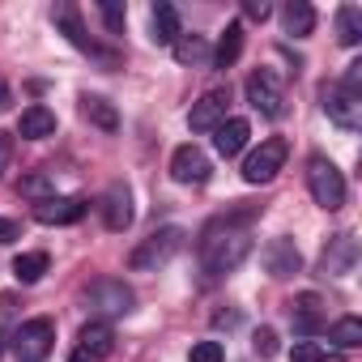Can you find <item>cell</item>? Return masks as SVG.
<instances>
[{
  "instance_id": "obj_1",
  "label": "cell",
  "mask_w": 362,
  "mask_h": 362,
  "mask_svg": "<svg viewBox=\"0 0 362 362\" xmlns=\"http://www.w3.org/2000/svg\"><path fill=\"white\" fill-rule=\"evenodd\" d=\"M197 252H201L205 286H214V281L230 277V273L252 256V230H201Z\"/></svg>"
},
{
  "instance_id": "obj_2",
  "label": "cell",
  "mask_w": 362,
  "mask_h": 362,
  "mask_svg": "<svg viewBox=\"0 0 362 362\" xmlns=\"http://www.w3.org/2000/svg\"><path fill=\"white\" fill-rule=\"evenodd\" d=\"M52 22H56V30H60V35H64L81 56H90V60H94V64H103V69H119V60H124V56H119L115 47L98 43V39L86 30V22H81V9H77V5L60 0V5L52 9Z\"/></svg>"
},
{
  "instance_id": "obj_3",
  "label": "cell",
  "mask_w": 362,
  "mask_h": 362,
  "mask_svg": "<svg viewBox=\"0 0 362 362\" xmlns=\"http://www.w3.org/2000/svg\"><path fill=\"white\" fill-rule=\"evenodd\" d=\"M179 247H184V230H179V226H162V230H153L149 239H141L132 247L128 269L132 273H158V269H166L179 256Z\"/></svg>"
},
{
  "instance_id": "obj_4",
  "label": "cell",
  "mask_w": 362,
  "mask_h": 362,
  "mask_svg": "<svg viewBox=\"0 0 362 362\" xmlns=\"http://www.w3.org/2000/svg\"><path fill=\"white\" fill-rule=\"evenodd\" d=\"M307 188H311V201L324 209V214H337L345 205V175L337 170L332 158L324 153H311L307 158Z\"/></svg>"
},
{
  "instance_id": "obj_5",
  "label": "cell",
  "mask_w": 362,
  "mask_h": 362,
  "mask_svg": "<svg viewBox=\"0 0 362 362\" xmlns=\"http://www.w3.org/2000/svg\"><path fill=\"white\" fill-rule=\"evenodd\" d=\"M86 303H90V311H98V315L111 324V320H119V315H132L136 294H132V286H128L124 277H94V281L86 286Z\"/></svg>"
},
{
  "instance_id": "obj_6",
  "label": "cell",
  "mask_w": 362,
  "mask_h": 362,
  "mask_svg": "<svg viewBox=\"0 0 362 362\" xmlns=\"http://www.w3.org/2000/svg\"><path fill=\"white\" fill-rule=\"evenodd\" d=\"M9 345H13V358L18 362H47V354L56 345V320H47V315L22 320L18 332L9 337Z\"/></svg>"
},
{
  "instance_id": "obj_7",
  "label": "cell",
  "mask_w": 362,
  "mask_h": 362,
  "mask_svg": "<svg viewBox=\"0 0 362 362\" xmlns=\"http://www.w3.org/2000/svg\"><path fill=\"white\" fill-rule=\"evenodd\" d=\"M286 158H290V141H286V136H264V141L243 158V179H247L252 188L273 184L277 170L286 166Z\"/></svg>"
},
{
  "instance_id": "obj_8",
  "label": "cell",
  "mask_w": 362,
  "mask_h": 362,
  "mask_svg": "<svg viewBox=\"0 0 362 362\" xmlns=\"http://www.w3.org/2000/svg\"><path fill=\"white\" fill-rule=\"evenodd\" d=\"M243 94H247V103H252L264 119H281V115H286V86H281V77H277L273 69H256V73L243 81Z\"/></svg>"
},
{
  "instance_id": "obj_9",
  "label": "cell",
  "mask_w": 362,
  "mask_h": 362,
  "mask_svg": "<svg viewBox=\"0 0 362 362\" xmlns=\"http://www.w3.org/2000/svg\"><path fill=\"white\" fill-rule=\"evenodd\" d=\"M209 175H214V162H209V153L201 149V145H179L175 153H170V179L175 184H184V188H201V184H209Z\"/></svg>"
},
{
  "instance_id": "obj_10",
  "label": "cell",
  "mask_w": 362,
  "mask_h": 362,
  "mask_svg": "<svg viewBox=\"0 0 362 362\" xmlns=\"http://www.w3.org/2000/svg\"><path fill=\"white\" fill-rule=\"evenodd\" d=\"M354 264H358V239H354L349 230L332 235V239L324 243V252H320V273H324V277H349Z\"/></svg>"
},
{
  "instance_id": "obj_11",
  "label": "cell",
  "mask_w": 362,
  "mask_h": 362,
  "mask_svg": "<svg viewBox=\"0 0 362 362\" xmlns=\"http://www.w3.org/2000/svg\"><path fill=\"white\" fill-rule=\"evenodd\" d=\"M260 264H264V273H269V277L286 281V277L303 273V252H298V243H294V239H286V235H281V239H269V243H264Z\"/></svg>"
},
{
  "instance_id": "obj_12",
  "label": "cell",
  "mask_w": 362,
  "mask_h": 362,
  "mask_svg": "<svg viewBox=\"0 0 362 362\" xmlns=\"http://www.w3.org/2000/svg\"><path fill=\"white\" fill-rule=\"evenodd\" d=\"M98 209H103V226L111 230V235H124L128 226H132V188L128 184H111L107 192H103V201H98Z\"/></svg>"
},
{
  "instance_id": "obj_13",
  "label": "cell",
  "mask_w": 362,
  "mask_h": 362,
  "mask_svg": "<svg viewBox=\"0 0 362 362\" xmlns=\"http://www.w3.org/2000/svg\"><path fill=\"white\" fill-rule=\"evenodd\" d=\"M226 107H230V90H209L192 103L188 111V128L192 132H214L218 124H226Z\"/></svg>"
},
{
  "instance_id": "obj_14",
  "label": "cell",
  "mask_w": 362,
  "mask_h": 362,
  "mask_svg": "<svg viewBox=\"0 0 362 362\" xmlns=\"http://www.w3.org/2000/svg\"><path fill=\"white\" fill-rule=\"evenodd\" d=\"M324 115H328L337 128L354 132V128L362 124V98L349 94V90H341V86H324Z\"/></svg>"
},
{
  "instance_id": "obj_15",
  "label": "cell",
  "mask_w": 362,
  "mask_h": 362,
  "mask_svg": "<svg viewBox=\"0 0 362 362\" xmlns=\"http://www.w3.org/2000/svg\"><path fill=\"white\" fill-rule=\"evenodd\" d=\"M86 209H90L86 197H47V201L35 205V222H43V226H73V222L86 218Z\"/></svg>"
},
{
  "instance_id": "obj_16",
  "label": "cell",
  "mask_w": 362,
  "mask_h": 362,
  "mask_svg": "<svg viewBox=\"0 0 362 362\" xmlns=\"http://www.w3.org/2000/svg\"><path fill=\"white\" fill-rule=\"evenodd\" d=\"M77 349H81L90 362L111 358V354H115V328H111L107 320H90V324H81V332H77Z\"/></svg>"
},
{
  "instance_id": "obj_17",
  "label": "cell",
  "mask_w": 362,
  "mask_h": 362,
  "mask_svg": "<svg viewBox=\"0 0 362 362\" xmlns=\"http://www.w3.org/2000/svg\"><path fill=\"white\" fill-rule=\"evenodd\" d=\"M247 136H252V124L243 115H226V124L214 128V149L218 158H239L247 149Z\"/></svg>"
},
{
  "instance_id": "obj_18",
  "label": "cell",
  "mask_w": 362,
  "mask_h": 362,
  "mask_svg": "<svg viewBox=\"0 0 362 362\" xmlns=\"http://www.w3.org/2000/svg\"><path fill=\"white\" fill-rule=\"evenodd\" d=\"M290 324H294V332L315 337L324 328V303H320V294H298L290 303Z\"/></svg>"
},
{
  "instance_id": "obj_19",
  "label": "cell",
  "mask_w": 362,
  "mask_h": 362,
  "mask_svg": "<svg viewBox=\"0 0 362 362\" xmlns=\"http://www.w3.org/2000/svg\"><path fill=\"white\" fill-rule=\"evenodd\" d=\"M149 39L158 43V47H175V39L184 35V26H179V9L175 5H166V0H158V5L149 9Z\"/></svg>"
},
{
  "instance_id": "obj_20",
  "label": "cell",
  "mask_w": 362,
  "mask_h": 362,
  "mask_svg": "<svg viewBox=\"0 0 362 362\" xmlns=\"http://www.w3.org/2000/svg\"><path fill=\"white\" fill-rule=\"evenodd\" d=\"M52 132H56V111H52V107L35 103V107H26V111L18 115V136L43 141V136H52Z\"/></svg>"
},
{
  "instance_id": "obj_21",
  "label": "cell",
  "mask_w": 362,
  "mask_h": 362,
  "mask_svg": "<svg viewBox=\"0 0 362 362\" xmlns=\"http://www.w3.org/2000/svg\"><path fill=\"white\" fill-rule=\"evenodd\" d=\"M81 115H86L94 128H103V132H119V111H115V103L103 98V94H81Z\"/></svg>"
},
{
  "instance_id": "obj_22",
  "label": "cell",
  "mask_w": 362,
  "mask_h": 362,
  "mask_svg": "<svg viewBox=\"0 0 362 362\" xmlns=\"http://www.w3.org/2000/svg\"><path fill=\"white\" fill-rule=\"evenodd\" d=\"M243 56V22H230L226 30H222V39H218V47H214V69H235V60Z\"/></svg>"
},
{
  "instance_id": "obj_23",
  "label": "cell",
  "mask_w": 362,
  "mask_h": 362,
  "mask_svg": "<svg viewBox=\"0 0 362 362\" xmlns=\"http://www.w3.org/2000/svg\"><path fill=\"white\" fill-rule=\"evenodd\" d=\"M281 26H286V35L307 39V35L315 30V9L307 5V0H290V5L281 9Z\"/></svg>"
},
{
  "instance_id": "obj_24",
  "label": "cell",
  "mask_w": 362,
  "mask_h": 362,
  "mask_svg": "<svg viewBox=\"0 0 362 362\" xmlns=\"http://www.w3.org/2000/svg\"><path fill=\"white\" fill-rule=\"evenodd\" d=\"M170 52H175L179 64H209V60H214V47H209L201 35H179Z\"/></svg>"
},
{
  "instance_id": "obj_25",
  "label": "cell",
  "mask_w": 362,
  "mask_h": 362,
  "mask_svg": "<svg viewBox=\"0 0 362 362\" xmlns=\"http://www.w3.org/2000/svg\"><path fill=\"white\" fill-rule=\"evenodd\" d=\"M52 269V256L47 252H22L18 260H13V277L22 281V286H35V281H43V273Z\"/></svg>"
},
{
  "instance_id": "obj_26",
  "label": "cell",
  "mask_w": 362,
  "mask_h": 362,
  "mask_svg": "<svg viewBox=\"0 0 362 362\" xmlns=\"http://www.w3.org/2000/svg\"><path fill=\"white\" fill-rule=\"evenodd\" d=\"M337 43L341 47H358L362 43V9H354V5L337 9Z\"/></svg>"
},
{
  "instance_id": "obj_27",
  "label": "cell",
  "mask_w": 362,
  "mask_h": 362,
  "mask_svg": "<svg viewBox=\"0 0 362 362\" xmlns=\"http://www.w3.org/2000/svg\"><path fill=\"white\" fill-rule=\"evenodd\" d=\"M328 341H337V349H358L362 345V320L358 315H341L332 328H328Z\"/></svg>"
},
{
  "instance_id": "obj_28",
  "label": "cell",
  "mask_w": 362,
  "mask_h": 362,
  "mask_svg": "<svg viewBox=\"0 0 362 362\" xmlns=\"http://www.w3.org/2000/svg\"><path fill=\"white\" fill-rule=\"evenodd\" d=\"M290 362H345V354L332 345H320V341H294Z\"/></svg>"
},
{
  "instance_id": "obj_29",
  "label": "cell",
  "mask_w": 362,
  "mask_h": 362,
  "mask_svg": "<svg viewBox=\"0 0 362 362\" xmlns=\"http://www.w3.org/2000/svg\"><path fill=\"white\" fill-rule=\"evenodd\" d=\"M18 192L39 205V201H47V197H56V179H52L47 170H35V175H26L22 184H18Z\"/></svg>"
},
{
  "instance_id": "obj_30",
  "label": "cell",
  "mask_w": 362,
  "mask_h": 362,
  "mask_svg": "<svg viewBox=\"0 0 362 362\" xmlns=\"http://www.w3.org/2000/svg\"><path fill=\"white\" fill-rule=\"evenodd\" d=\"M188 362H226V349H222V341H197L188 349Z\"/></svg>"
},
{
  "instance_id": "obj_31",
  "label": "cell",
  "mask_w": 362,
  "mask_h": 362,
  "mask_svg": "<svg viewBox=\"0 0 362 362\" xmlns=\"http://www.w3.org/2000/svg\"><path fill=\"white\" fill-rule=\"evenodd\" d=\"M98 13H103V22H107L111 39H115V35H124V5H119V0H98Z\"/></svg>"
},
{
  "instance_id": "obj_32",
  "label": "cell",
  "mask_w": 362,
  "mask_h": 362,
  "mask_svg": "<svg viewBox=\"0 0 362 362\" xmlns=\"http://www.w3.org/2000/svg\"><path fill=\"white\" fill-rule=\"evenodd\" d=\"M252 349H256L260 358H273V354L281 349V345H277V332H273L269 324H264V328H256V332H252Z\"/></svg>"
},
{
  "instance_id": "obj_33",
  "label": "cell",
  "mask_w": 362,
  "mask_h": 362,
  "mask_svg": "<svg viewBox=\"0 0 362 362\" xmlns=\"http://www.w3.org/2000/svg\"><path fill=\"white\" fill-rule=\"evenodd\" d=\"M243 18L247 22H269L273 18V5H269V0H243Z\"/></svg>"
},
{
  "instance_id": "obj_34",
  "label": "cell",
  "mask_w": 362,
  "mask_h": 362,
  "mask_svg": "<svg viewBox=\"0 0 362 362\" xmlns=\"http://www.w3.org/2000/svg\"><path fill=\"white\" fill-rule=\"evenodd\" d=\"M9 162H13V136H9V132H0V175L9 170Z\"/></svg>"
},
{
  "instance_id": "obj_35",
  "label": "cell",
  "mask_w": 362,
  "mask_h": 362,
  "mask_svg": "<svg viewBox=\"0 0 362 362\" xmlns=\"http://www.w3.org/2000/svg\"><path fill=\"white\" fill-rule=\"evenodd\" d=\"M18 235H22V226H18L13 218H0V243H13Z\"/></svg>"
},
{
  "instance_id": "obj_36",
  "label": "cell",
  "mask_w": 362,
  "mask_h": 362,
  "mask_svg": "<svg viewBox=\"0 0 362 362\" xmlns=\"http://www.w3.org/2000/svg\"><path fill=\"white\" fill-rule=\"evenodd\" d=\"M13 307H18V298H13V294H0V315H9Z\"/></svg>"
},
{
  "instance_id": "obj_37",
  "label": "cell",
  "mask_w": 362,
  "mask_h": 362,
  "mask_svg": "<svg viewBox=\"0 0 362 362\" xmlns=\"http://www.w3.org/2000/svg\"><path fill=\"white\" fill-rule=\"evenodd\" d=\"M9 107V86H5V77H0V111Z\"/></svg>"
},
{
  "instance_id": "obj_38",
  "label": "cell",
  "mask_w": 362,
  "mask_h": 362,
  "mask_svg": "<svg viewBox=\"0 0 362 362\" xmlns=\"http://www.w3.org/2000/svg\"><path fill=\"white\" fill-rule=\"evenodd\" d=\"M69 362H90V358H86L81 349H73V358H69Z\"/></svg>"
},
{
  "instance_id": "obj_39",
  "label": "cell",
  "mask_w": 362,
  "mask_h": 362,
  "mask_svg": "<svg viewBox=\"0 0 362 362\" xmlns=\"http://www.w3.org/2000/svg\"><path fill=\"white\" fill-rule=\"evenodd\" d=\"M0 349H5V341H0Z\"/></svg>"
}]
</instances>
